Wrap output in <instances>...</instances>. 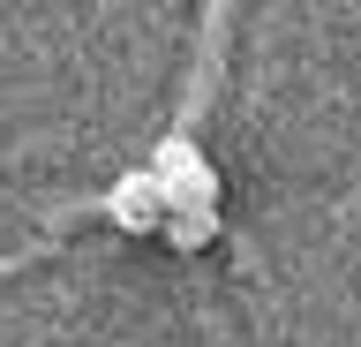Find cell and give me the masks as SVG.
I'll use <instances>...</instances> for the list:
<instances>
[{"mask_svg":"<svg viewBox=\"0 0 361 347\" xmlns=\"http://www.w3.org/2000/svg\"><path fill=\"white\" fill-rule=\"evenodd\" d=\"M143 174L158 182V204L166 211H219V174H211V159L196 151V136H166Z\"/></svg>","mask_w":361,"mask_h":347,"instance_id":"cell-1","label":"cell"},{"mask_svg":"<svg viewBox=\"0 0 361 347\" xmlns=\"http://www.w3.org/2000/svg\"><path fill=\"white\" fill-rule=\"evenodd\" d=\"M106 211H113V219H121V227H128V234H151L158 219H166V204H158V182H151V174H143V166H135V174H121V182H113Z\"/></svg>","mask_w":361,"mask_h":347,"instance_id":"cell-2","label":"cell"},{"mask_svg":"<svg viewBox=\"0 0 361 347\" xmlns=\"http://www.w3.org/2000/svg\"><path fill=\"white\" fill-rule=\"evenodd\" d=\"M158 227H166V242H180V249H203V242L219 234V211H166Z\"/></svg>","mask_w":361,"mask_h":347,"instance_id":"cell-3","label":"cell"}]
</instances>
